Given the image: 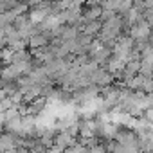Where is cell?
I'll use <instances>...</instances> for the list:
<instances>
[{
	"mask_svg": "<svg viewBox=\"0 0 153 153\" xmlns=\"http://www.w3.org/2000/svg\"><path fill=\"white\" fill-rule=\"evenodd\" d=\"M103 22L101 20H96V22H88V24H85V27H83V33L85 34H90V36H94V38H97L99 36V33L103 31Z\"/></svg>",
	"mask_w": 153,
	"mask_h": 153,
	"instance_id": "5",
	"label": "cell"
},
{
	"mask_svg": "<svg viewBox=\"0 0 153 153\" xmlns=\"http://www.w3.org/2000/svg\"><path fill=\"white\" fill-rule=\"evenodd\" d=\"M15 20H16V15L13 13V11H6V13H0V27H9V25H13L15 24Z\"/></svg>",
	"mask_w": 153,
	"mask_h": 153,
	"instance_id": "6",
	"label": "cell"
},
{
	"mask_svg": "<svg viewBox=\"0 0 153 153\" xmlns=\"http://www.w3.org/2000/svg\"><path fill=\"white\" fill-rule=\"evenodd\" d=\"M153 34V29L151 25L148 24V20H142L135 25H131L130 29V36L135 40V42H144V43H149V38Z\"/></svg>",
	"mask_w": 153,
	"mask_h": 153,
	"instance_id": "1",
	"label": "cell"
},
{
	"mask_svg": "<svg viewBox=\"0 0 153 153\" xmlns=\"http://www.w3.org/2000/svg\"><path fill=\"white\" fill-rule=\"evenodd\" d=\"M112 56H114V51H112L110 47H105V45H103L101 49H97L96 52H92V54H90L92 61H96L99 67H106V65L110 63Z\"/></svg>",
	"mask_w": 153,
	"mask_h": 153,
	"instance_id": "3",
	"label": "cell"
},
{
	"mask_svg": "<svg viewBox=\"0 0 153 153\" xmlns=\"http://www.w3.org/2000/svg\"><path fill=\"white\" fill-rule=\"evenodd\" d=\"M18 2H24V4H29V2H31V0H18Z\"/></svg>",
	"mask_w": 153,
	"mask_h": 153,
	"instance_id": "7",
	"label": "cell"
},
{
	"mask_svg": "<svg viewBox=\"0 0 153 153\" xmlns=\"http://www.w3.org/2000/svg\"><path fill=\"white\" fill-rule=\"evenodd\" d=\"M13 149H18L16 135L9 133V131H2V137H0V151H13Z\"/></svg>",
	"mask_w": 153,
	"mask_h": 153,
	"instance_id": "4",
	"label": "cell"
},
{
	"mask_svg": "<svg viewBox=\"0 0 153 153\" xmlns=\"http://www.w3.org/2000/svg\"><path fill=\"white\" fill-rule=\"evenodd\" d=\"M90 79H92V85H97L99 88H105V87L115 85V76L110 74L106 67H99V68L90 76Z\"/></svg>",
	"mask_w": 153,
	"mask_h": 153,
	"instance_id": "2",
	"label": "cell"
},
{
	"mask_svg": "<svg viewBox=\"0 0 153 153\" xmlns=\"http://www.w3.org/2000/svg\"><path fill=\"white\" fill-rule=\"evenodd\" d=\"M149 45L153 47V34H151V38H149Z\"/></svg>",
	"mask_w": 153,
	"mask_h": 153,
	"instance_id": "8",
	"label": "cell"
}]
</instances>
